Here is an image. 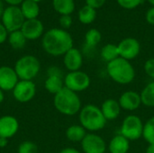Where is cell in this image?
Here are the masks:
<instances>
[{
  "instance_id": "cell-8",
  "label": "cell",
  "mask_w": 154,
  "mask_h": 153,
  "mask_svg": "<svg viewBox=\"0 0 154 153\" xmlns=\"http://www.w3.org/2000/svg\"><path fill=\"white\" fill-rule=\"evenodd\" d=\"M25 18L20 9V6L7 5L3 13L1 23L5 27L8 32L21 30Z\"/></svg>"
},
{
  "instance_id": "cell-3",
  "label": "cell",
  "mask_w": 154,
  "mask_h": 153,
  "mask_svg": "<svg viewBox=\"0 0 154 153\" xmlns=\"http://www.w3.org/2000/svg\"><path fill=\"white\" fill-rule=\"evenodd\" d=\"M53 106L59 113L67 116H73L79 114L82 108V103L78 93L66 87L54 95Z\"/></svg>"
},
{
  "instance_id": "cell-10",
  "label": "cell",
  "mask_w": 154,
  "mask_h": 153,
  "mask_svg": "<svg viewBox=\"0 0 154 153\" xmlns=\"http://www.w3.org/2000/svg\"><path fill=\"white\" fill-rule=\"evenodd\" d=\"M117 48L119 57L129 61L136 59L141 52V44L139 41L133 37L123 39L117 44Z\"/></svg>"
},
{
  "instance_id": "cell-4",
  "label": "cell",
  "mask_w": 154,
  "mask_h": 153,
  "mask_svg": "<svg viewBox=\"0 0 154 153\" xmlns=\"http://www.w3.org/2000/svg\"><path fill=\"white\" fill-rule=\"evenodd\" d=\"M79 124L89 133H97L105 128L106 119L100 107L95 105H86L79 113Z\"/></svg>"
},
{
  "instance_id": "cell-31",
  "label": "cell",
  "mask_w": 154,
  "mask_h": 153,
  "mask_svg": "<svg viewBox=\"0 0 154 153\" xmlns=\"http://www.w3.org/2000/svg\"><path fill=\"white\" fill-rule=\"evenodd\" d=\"M143 69L146 75L154 80V58H151L144 62Z\"/></svg>"
},
{
  "instance_id": "cell-43",
  "label": "cell",
  "mask_w": 154,
  "mask_h": 153,
  "mask_svg": "<svg viewBox=\"0 0 154 153\" xmlns=\"http://www.w3.org/2000/svg\"><path fill=\"white\" fill-rule=\"evenodd\" d=\"M149 2V4L152 5V6H154V0H147Z\"/></svg>"
},
{
  "instance_id": "cell-25",
  "label": "cell",
  "mask_w": 154,
  "mask_h": 153,
  "mask_svg": "<svg viewBox=\"0 0 154 153\" xmlns=\"http://www.w3.org/2000/svg\"><path fill=\"white\" fill-rule=\"evenodd\" d=\"M7 41H8L9 45L13 49L20 50V49H23L25 46L27 39L23 34L21 30H18V31H14V32H9Z\"/></svg>"
},
{
  "instance_id": "cell-30",
  "label": "cell",
  "mask_w": 154,
  "mask_h": 153,
  "mask_svg": "<svg viewBox=\"0 0 154 153\" xmlns=\"http://www.w3.org/2000/svg\"><path fill=\"white\" fill-rule=\"evenodd\" d=\"M143 0H116L117 4L124 9L133 10L142 5Z\"/></svg>"
},
{
  "instance_id": "cell-9",
  "label": "cell",
  "mask_w": 154,
  "mask_h": 153,
  "mask_svg": "<svg viewBox=\"0 0 154 153\" xmlns=\"http://www.w3.org/2000/svg\"><path fill=\"white\" fill-rule=\"evenodd\" d=\"M80 143L84 153H106L107 150L106 141L97 133H87Z\"/></svg>"
},
{
  "instance_id": "cell-29",
  "label": "cell",
  "mask_w": 154,
  "mask_h": 153,
  "mask_svg": "<svg viewBox=\"0 0 154 153\" xmlns=\"http://www.w3.org/2000/svg\"><path fill=\"white\" fill-rule=\"evenodd\" d=\"M38 147L37 145L30 141H25L23 142L22 143L19 144L17 153H38Z\"/></svg>"
},
{
  "instance_id": "cell-35",
  "label": "cell",
  "mask_w": 154,
  "mask_h": 153,
  "mask_svg": "<svg viewBox=\"0 0 154 153\" xmlns=\"http://www.w3.org/2000/svg\"><path fill=\"white\" fill-rule=\"evenodd\" d=\"M145 19L149 24L154 25V6H152L147 10L145 14Z\"/></svg>"
},
{
  "instance_id": "cell-23",
  "label": "cell",
  "mask_w": 154,
  "mask_h": 153,
  "mask_svg": "<svg viewBox=\"0 0 154 153\" xmlns=\"http://www.w3.org/2000/svg\"><path fill=\"white\" fill-rule=\"evenodd\" d=\"M97 18V10L85 5L78 13V19L83 24H90Z\"/></svg>"
},
{
  "instance_id": "cell-38",
  "label": "cell",
  "mask_w": 154,
  "mask_h": 153,
  "mask_svg": "<svg viewBox=\"0 0 154 153\" xmlns=\"http://www.w3.org/2000/svg\"><path fill=\"white\" fill-rule=\"evenodd\" d=\"M59 153H81L79 150L75 149V148H71V147H68V148H64L62 149Z\"/></svg>"
},
{
  "instance_id": "cell-11",
  "label": "cell",
  "mask_w": 154,
  "mask_h": 153,
  "mask_svg": "<svg viewBox=\"0 0 154 153\" xmlns=\"http://www.w3.org/2000/svg\"><path fill=\"white\" fill-rule=\"evenodd\" d=\"M36 94V85L32 80H19L13 89L14 99L20 103L31 101Z\"/></svg>"
},
{
  "instance_id": "cell-18",
  "label": "cell",
  "mask_w": 154,
  "mask_h": 153,
  "mask_svg": "<svg viewBox=\"0 0 154 153\" xmlns=\"http://www.w3.org/2000/svg\"><path fill=\"white\" fill-rule=\"evenodd\" d=\"M110 153H128L130 150V141L121 134L115 135L107 144Z\"/></svg>"
},
{
  "instance_id": "cell-32",
  "label": "cell",
  "mask_w": 154,
  "mask_h": 153,
  "mask_svg": "<svg viewBox=\"0 0 154 153\" xmlns=\"http://www.w3.org/2000/svg\"><path fill=\"white\" fill-rule=\"evenodd\" d=\"M59 23H60V25L61 29L68 30V29H69L71 27L73 20H72L71 15H60Z\"/></svg>"
},
{
  "instance_id": "cell-17",
  "label": "cell",
  "mask_w": 154,
  "mask_h": 153,
  "mask_svg": "<svg viewBox=\"0 0 154 153\" xmlns=\"http://www.w3.org/2000/svg\"><path fill=\"white\" fill-rule=\"evenodd\" d=\"M100 109L105 118L106 119V121H114L117 119L122 111V108L120 106L118 100L114 99V98L106 99L102 103Z\"/></svg>"
},
{
  "instance_id": "cell-36",
  "label": "cell",
  "mask_w": 154,
  "mask_h": 153,
  "mask_svg": "<svg viewBox=\"0 0 154 153\" xmlns=\"http://www.w3.org/2000/svg\"><path fill=\"white\" fill-rule=\"evenodd\" d=\"M9 32L5 29V27L3 25V23L0 22V44H3L8 38Z\"/></svg>"
},
{
  "instance_id": "cell-42",
  "label": "cell",
  "mask_w": 154,
  "mask_h": 153,
  "mask_svg": "<svg viewBox=\"0 0 154 153\" xmlns=\"http://www.w3.org/2000/svg\"><path fill=\"white\" fill-rule=\"evenodd\" d=\"M5 100V94L2 89H0V104H2Z\"/></svg>"
},
{
  "instance_id": "cell-2",
  "label": "cell",
  "mask_w": 154,
  "mask_h": 153,
  "mask_svg": "<svg viewBox=\"0 0 154 153\" xmlns=\"http://www.w3.org/2000/svg\"><path fill=\"white\" fill-rule=\"evenodd\" d=\"M106 73L116 83L120 85L131 84L135 78V69L131 61L118 57L106 64Z\"/></svg>"
},
{
  "instance_id": "cell-20",
  "label": "cell",
  "mask_w": 154,
  "mask_h": 153,
  "mask_svg": "<svg viewBox=\"0 0 154 153\" xmlns=\"http://www.w3.org/2000/svg\"><path fill=\"white\" fill-rule=\"evenodd\" d=\"M44 87L49 93L52 95H56L62 88L65 87L64 76H55V75L47 76V78L44 82Z\"/></svg>"
},
{
  "instance_id": "cell-33",
  "label": "cell",
  "mask_w": 154,
  "mask_h": 153,
  "mask_svg": "<svg viewBox=\"0 0 154 153\" xmlns=\"http://www.w3.org/2000/svg\"><path fill=\"white\" fill-rule=\"evenodd\" d=\"M106 0H85V3L87 5L94 8V9H98L101 8L105 4H106Z\"/></svg>"
},
{
  "instance_id": "cell-16",
  "label": "cell",
  "mask_w": 154,
  "mask_h": 153,
  "mask_svg": "<svg viewBox=\"0 0 154 153\" xmlns=\"http://www.w3.org/2000/svg\"><path fill=\"white\" fill-rule=\"evenodd\" d=\"M19 130V122L13 115H3L0 117V137L10 139Z\"/></svg>"
},
{
  "instance_id": "cell-28",
  "label": "cell",
  "mask_w": 154,
  "mask_h": 153,
  "mask_svg": "<svg viewBox=\"0 0 154 153\" xmlns=\"http://www.w3.org/2000/svg\"><path fill=\"white\" fill-rule=\"evenodd\" d=\"M143 138L148 144H154V115L144 123Z\"/></svg>"
},
{
  "instance_id": "cell-22",
  "label": "cell",
  "mask_w": 154,
  "mask_h": 153,
  "mask_svg": "<svg viewBox=\"0 0 154 153\" xmlns=\"http://www.w3.org/2000/svg\"><path fill=\"white\" fill-rule=\"evenodd\" d=\"M87 133V131L80 124L70 125L66 130V137L71 142H81Z\"/></svg>"
},
{
  "instance_id": "cell-21",
  "label": "cell",
  "mask_w": 154,
  "mask_h": 153,
  "mask_svg": "<svg viewBox=\"0 0 154 153\" xmlns=\"http://www.w3.org/2000/svg\"><path fill=\"white\" fill-rule=\"evenodd\" d=\"M52 7L60 15H71L76 5L74 0H52Z\"/></svg>"
},
{
  "instance_id": "cell-41",
  "label": "cell",
  "mask_w": 154,
  "mask_h": 153,
  "mask_svg": "<svg viewBox=\"0 0 154 153\" xmlns=\"http://www.w3.org/2000/svg\"><path fill=\"white\" fill-rule=\"evenodd\" d=\"M146 153H154V144H149L146 148Z\"/></svg>"
},
{
  "instance_id": "cell-37",
  "label": "cell",
  "mask_w": 154,
  "mask_h": 153,
  "mask_svg": "<svg viewBox=\"0 0 154 153\" xmlns=\"http://www.w3.org/2000/svg\"><path fill=\"white\" fill-rule=\"evenodd\" d=\"M5 3H6L8 5H13V6H20L21 4L24 0H3Z\"/></svg>"
},
{
  "instance_id": "cell-12",
  "label": "cell",
  "mask_w": 154,
  "mask_h": 153,
  "mask_svg": "<svg viewBox=\"0 0 154 153\" xmlns=\"http://www.w3.org/2000/svg\"><path fill=\"white\" fill-rule=\"evenodd\" d=\"M21 32L27 41H34L44 34V25L38 18L25 20L21 28Z\"/></svg>"
},
{
  "instance_id": "cell-1",
  "label": "cell",
  "mask_w": 154,
  "mask_h": 153,
  "mask_svg": "<svg viewBox=\"0 0 154 153\" xmlns=\"http://www.w3.org/2000/svg\"><path fill=\"white\" fill-rule=\"evenodd\" d=\"M42 46L44 51L51 56H63L73 48V38L67 30L51 28L42 35Z\"/></svg>"
},
{
  "instance_id": "cell-40",
  "label": "cell",
  "mask_w": 154,
  "mask_h": 153,
  "mask_svg": "<svg viewBox=\"0 0 154 153\" xmlns=\"http://www.w3.org/2000/svg\"><path fill=\"white\" fill-rule=\"evenodd\" d=\"M5 2H4L3 0H0V20H1V18H2V15H3L4 11H5Z\"/></svg>"
},
{
  "instance_id": "cell-15",
  "label": "cell",
  "mask_w": 154,
  "mask_h": 153,
  "mask_svg": "<svg viewBox=\"0 0 154 153\" xmlns=\"http://www.w3.org/2000/svg\"><path fill=\"white\" fill-rule=\"evenodd\" d=\"M63 64L69 72L80 70L83 65V54L77 48H71L63 55Z\"/></svg>"
},
{
  "instance_id": "cell-5",
  "label": "cell",
  "mask_w": 154,
  "mask_h": 153,
  "mask_svg": "<svg viewBox=\"0 0 154 153\" xmlns=\"http://www.w3.org/2000/svg\"><path fill=\"white\" fill-rule=\"evenodd\" d=\"M14 69L20 80H32L40 72L41 62L33 55H24L16 60Z\"/></svg>"
},
{
  "instance_id": "cell-39",
  "label": "cell",
  "mask_w": 154,
  "mask_h": 153,
  "mask_svg": "<svg viewBox=\"0 0 154 153\" xmlns=\"http://www.w3.org/2000/svg\"><path fill=\"white\" fill-rule=\"evenodd\" d=\"M8 144V139L0 137V148H5Z\"/></svg>"
},
{
  "instance_id": "cell-27",
  "label": "cell",
  "mask_w": 154,
  "mask_h": 153,
  "mask_svg": "<svg viewBox=\"0 0 154 153\" xmlns=\"http://www.w3.org/2000/svg\"><path fill=\"white\" fill-rule=\"evenodd\" d=\"M101 40H102V34L96 28L89 29L85 34V44L88 49L95 48L100 43Z\"/></svg>"
},
{
  "instance_id": "cell-26",
  "label": "cell",
  "mask_w": 154,
  "mask_h": 153,
  "mask_svg": "<svg viewBox=\"0 0 154 153\" xmlns=\"http://www.w3.org/2000/svg\"><path fill=\"white\" fill-rule=\"evenodd\" d=\"M142 104L147 107H154V80L148 83L140 93Z\"/></svg>"
},
{
  "instance_id": "cell-44",
  "label": "cell",
  "mask_w": 154,
  "mask_h": 153,
  "mask_svg": "<svg viewBox=\"0 0 154 153\" xmlns=\"http://www.w3.org/2000/svg\"><path fill=\"white\" fill-rule=\"evenodd\" d=\"M33 1H35V2H38V3H39V2H41V1H42V0H33Z\"/></svg>"
},
{
  "instance_id": "cell-19",
  "label": "cell",
  "mask_w": 154,
  "mask_h": 153,
  "mask_svg": "<svg viewBox=\"0 0 154 153\" xmlns=\"http://www.w3.org/2000/svg\"><path fill=\"white\" fill-rule=\"evenodd\" d=\"M20 9L25 20L36 19L40 14L39 3L33 0H24L20 5Z\"/></svg>"
},
{
  "instance_id": "cell-14",
  "label": "cell",
  "mask_w": 154,
  "mask_h": 153,
  "mask_svg": "<svg viewBox=\"0 0 154 153\" xmlns=\"http://www.w3.org/2000/svg\"><path fill=\"white\" fill-rule=\"evenodd\" d=\"M19 80L14 68L9 66L0 67V89L3 91H13Z\"/></svg>"
},
{
  "instance_id": "cell-6",
  "label": "cell",
  "mask_w": 154,
  "mask_h": 153,
  "mask_svg": "<svg viewBox=\"0 0 154 153\" xmlns=\"http://www.w3.org/2000/svg\"><path fill=\"white\" fill-rule=\"evenodd\" d=\"M144 123L136 115L125 116L122 122L119 134L125 137L130 142H134L143 137Z\"/></svg>"
},
{
  "instance_id": "cell-7",
  "label": "cell",
  "mask_w": 154,
  "mask_h": 153,
  "mask_svg": "<svg viewBox=\"0 0 154 153\" xmlns=\"http://www.w3.org/2000/svg\"><path fill=\"white\" fill-rule=\"evenodd\" d=\"M91 84L89 75L82 70L69 72L64 76V87L75 93L87 90Z\"/></svg>"
},
{
  "instance_id": "cell-13",
  "label": "cell",
  "mask_w": 154,
  "mask_h": 153,
  "mask_svg": "<svg viewBox=\"0 0 154 153\" xmlns=\"http://www.w3.org/2000/svg\"><path fill=\"white\" fill-rule=\"evenodd\" d=\"M118 102L122 110H125L128 112L136 111L143 105L140 93L134 90H128L124 92L120 96Z\"/></svg>"
},
{
  "instance_id": "cell-34",
  "label": "cell",
  "mask_w": 154,
  "mask_h": 153,
  "mask_svg": "<svg viewBox=\"0 0 154 153\" xmlns=\"http://www.w3.org/2000/svg\"><path fill=\"white\" fill-rule=\"evenodd\" d=\"M51 75L63 76V72H62V70L59 67H57V66H51V67L48 68V69H47V76H51Z\"/></svg>"
},
{
  "instance_id": "cell-24",
  "label": "cell",
  "mask_w": 154,
  "mask_h": 153,
  "mask_svg": "<svg viewBox=\"0 0 154 153\" xmlns=\"http://www.w3.org/2000/svg\"><path fill=\"white\" fill-rule=\"evenodd\" d=\"M100 57L102 59V60H104L105 62L109 63L113 60H115L116 59H117L119 57V52H118V48L116 44L114 43H107L106 44L100 51Z\"/></svg>"
}]
</instances>
